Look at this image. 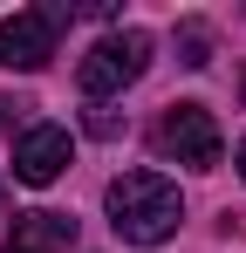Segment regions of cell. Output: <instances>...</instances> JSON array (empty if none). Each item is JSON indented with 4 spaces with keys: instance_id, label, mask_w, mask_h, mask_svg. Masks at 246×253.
<instances>
[{
    "instance_id": "obj_1",
    "label": "cell",
    "mask_w": 246,
    "mask_h": 253,
    "mask_svg": "<svg viewBox=\"0 0 246 253\" xmlns=\"http://www.w3.org/2000/svg\"><path fill=\"white\" fill-rule=\"evenodd\" d=\"M178 219H185V199H178L171 178H158V171H123V178H110V226H117V240H130V247H164V240L178 233Z\"/></svg>"
},
{
    "instance_id": "obj_7",
    "label": "cell",
    "mask_w": 246,
    "mask_h": 253,
    "mask_svg": "<svg viewBox=\"0 0 246 253\" xmlns=\"http://www.w3.org/2000/svg\"><path fill=\"white\" fill-rule=\"evenodd\" d=\"M178 48H185V69H205L212 62V28L205 21H185L178 28Z\"/></svg>"
},
{
    "instance_id": "obj_2",
    "label": "cell",
    "mask_w": 246,
    "mask_h": 253,
    "mask_svg": "<svg viewBox=\"0 0 246 253\" xmlns=\"http://www.w3.org/2000/svg\"><path fill=\"white\" fill-rule=\"evenodd\" d=\"M151 69V35L144 28H117V35H103V42L82 55V96H117V89H130L137 76Z\"/></svg>"
},
{
    "instance_id": "obj_5",
    "label": "cell",
    "mask_w": 246,
    "mask_h": 253,
    "mask_svg": "<svg viewBox=\"0 0 246 253\" xmlns=\"http://www.w3.org/2000/svg\"><path fill=\"white\" fill-rule=\"evenodd\" d=\"M69 130L62 124H35V130H21V144H14V178L21 185H55L62 178V165H69Z\"/></svg>"
},
{
    "instance_id": "obj_8",
    "label": "cell",
    "mask_w": 246,
    "mask_h": 253,
    "mask_svg": "<svg viewBox=\"0 0 246 253\" xmlns=\"http://www.w3.org/2000/svg\"><path fill=\"white\" fill-rule=\"evenodd\" d=\"M240 178H246V144H240Z\"/></svg>"
},
{
    "instance_id": "obj_3",
    "label": "cell",
    "mask_w": 246,
    "mask_h": 253,
    "mask_svg": "<svg viewBox=\"0 0 246 253\" xmlns=\"http://www.w3.org/2000/svg\"><path fill=\"white\" fill-rule=\"evenodd\" d=\"M158 151L178 158V165H192V171H212L219 151H226V137H219V124H212L205 103H171L164 124H158Z\"/></svg>"
},
{
    "instance_id": "obj_4",
    "label": "cell",
    "mask_w": 246,
    "mask_h": 253,
    "mask_svg": "<svg viewBox=\"0 0 246 253\" xmlns=\"http://www.w3.org/2000/svg\"><path fill=\"white\" fill-rule=\"evenodd\" d=\"M62 21H69L62 7H21V14H7V21H0V62H7V69H21V76L48 69Z\"/></svg>"
},
{
    "instance_id": "obj_6",
    "label": "cell",
    "mask_w": 246,
    "mask_h": 253,
    "mask_svg": "<svg viewBox=\"0 0 246 253\" xmlns=\"http://www.w3.org/2000/svg\"><path fill=\"white\" fill-rule=\"evenodd\" d=\"M76 247V219L69 212H21L0 253H69Z\"/></svg>"
}]
</instances>
